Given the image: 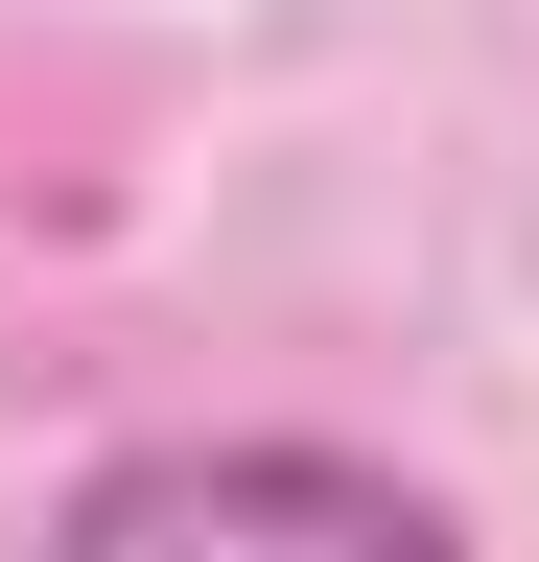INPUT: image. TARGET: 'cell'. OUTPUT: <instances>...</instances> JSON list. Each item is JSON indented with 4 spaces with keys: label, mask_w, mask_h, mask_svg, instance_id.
I'll use <instances>...</instances> for the list:
<instances>
[{
    "label": "cell",
    "mask_w": 539,
    "mask_h": 562,
    "mask_svg": "<svg viewBox=\"0 0 539 562\" xmlns=\"http://www.w3.org/2000/svg\"><path fill=\"white\" fill-rule=\"evenodd\" d=\"M47 562H469L446 492H398L352 446H117L71 469Z\"/></svg>",
    "instance_id": "obj_1"
}]
</instances>
